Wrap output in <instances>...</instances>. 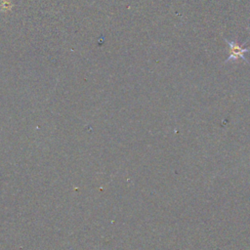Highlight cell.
<instances>
[{"mask_svg":"<svg viewBox=\"0 0 250 250\" xmlns=\"http://www.w3.org/2000/svg\"><path fill=\"white\" fill-rule=\"evenodd\" d=\"M225 41L229 44V58L226 60V62H229V61H235L239 58L243 59L247 63H250L249 61L246 59L245 54L250 52V49L248 48H243V46L246 44L245 42L242 45H239L237 42L235 41H229L228 39H225Z\"/></svg>","mask_w":250,"mask_h":250,"instance_id":"cell-1","label":"cell"}]
</instances>
